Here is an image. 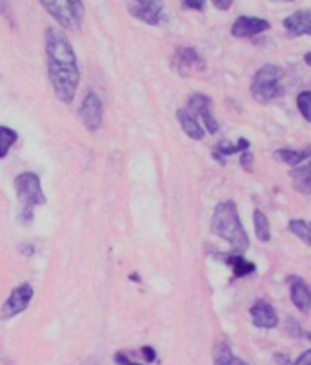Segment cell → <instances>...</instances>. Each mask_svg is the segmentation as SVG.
Instances as JSON below:
<instances>
[{"label": "cell", "instance_id": "obj_1", "mask_svg": "<svg viewBox=\"0 0 311 365\" xmlns=\"http://www.w3.org/2000/svg\"><path fill=\"white\" fill-rule=\"evenodd\" d=\"M46 59L55 96L64 104H71L81 82V69L71 42L59 27H48L46 31Z\"/></svg>", "mask_w": 311, "mask_h": 365}, {"label": "cell", "instance_id": "obj_2", "mask_svg": "<svg viewBox=\"0 0 311 365\" xmlns=\"http://www.w3.org/2000/svg\"><path fill=\"white\" fill-rule=\"evenodd\" d=\"M209 229L213 235L230 243L231 255H242L249 248V238L239 218L237 206L231 200L216 203Z\"/></svg>", "mask_w": 311, "mask_h": 365}, {"label": "cell", "instance_id": "obj_3", "mask_svg": "<svg viewBox=\"0 0 311 365\" xmlns=\"http://www.w3.org/2000/svg\"><path fill=\"white\" fill-rule=\"evenodd\" d=\"M282 78H284V69L282 68H279L275 64L262 66L251 80L253 99L261 104H268L271 100L280 99L286 91Z\"/></svg>", "mask_w": 311, "mask_h": 365}, {"label": "cell", "instance_id": "obj_4", "mask_svg": "<svg viewBox=\"0 0 311 365\" xmlns=\"http://www.w3.org/2000/svg\"><path fill=\"white\" fill-rule=\"evenodd\" d=\"M15 193H17V199L20 202V218L24 222H32L33 218V209L36 206H44L46 203V194L42 191L41 178L35 175V173H20V175L15 178Z\"/></svg>", "mask_w": 311, "mask_h": 365}, {"label": "cell", "instance_id": "obj_5", "mask_svg": "<svg viewBox=\"0 0 311 365\" xmlns=\"http://www.w3.org/2000/svg\"><path fill=\"white\" fill-rule=\"evenodd\" d=\"M41 4L51 17L69 31H78L84 20L82 0H41Z\"/></svg>", "mask_w": 311, "mask_h": 365}, {"label": "cell", "instance_id": "obj_6", "mask_svg": "<svg viewBox=\"0 0 311 365\" xmlns=\"http://www.w3.org/2000/svg\"><path fill=\"white\" fill-rule=\"evenodd\" d=\"M33 300V287L29 284H22L15 287L4 306L0 307V320H11L20 313H24Z\"/></svg>", "mask_w": 311, "mask_h": 365}, {"label": "cell", "instance_id": "obj_7", "mask_svg": "<svg viewBox=\"0 0 311 365\" xmlns=\"http://www.w3.org/2000/svg\"><path fill=\"white\" fill-rule=\"evenodd\" d=\"M130 13L148 26H157L163 20L164 2L163 0H130L127 4Z\"/></svg>", "mask_w": 311, "mask_h": 365}, {"label": "cell", "instance_id": "obj_8", "mask_svg": "<svg viewBox=\"0 0 311 365\" xmlns=\"http://www.w3.org/2000/svg\"><path fill=\"white\" fill-rule=\"evenodd\" d=\"M78 117H81L82 126L86 127L88 131H91V133L100 129L104 117V106L97 93H88L84 96L81 109H78Z\"/></svg>", "mask_w": 311, "mask_h": 365}, {"label": "cell", "instance_id": "obj_9", "mask_svg": "<svg viewBox=\"0 0 311 365\" xmlns=\"http://www.w3.org/2000/svg\"><path fill=\"white\" fill-rule=\"evenodd\" d=\"M188 111H191V113L195 115L197 118H200L204 124V127H206L207 133H212V135H215L216 131H219V122H216L215 115H213V102L209 96L202 95V93H197V95H193L190 99V102H188Z\"/></svg>", "mask_w": 311, "mask_h": 365}, {"label": "cell", "instance_id": "obj_10", "mask_svg": "<svg viewBox=\"0 0 311 365\" xmlns=\"http://www.w3.org/2000/svg\"><path fill=\"white\" fill-rule=\"evenodd\" d=\"M173 66L182 77H188L193 71H202L206 68L202 57L197 53V50L190 48V45H184V48H179L173 57Z\"/></svg>", "mask_w": 311, "mask_h": 365}, {"label": "cell", "instance_id": "obj_11", "mask_svg": "<svg viewBox=\"0 0 311 365\" xmlns=\"http://www.w3.org/2000/svg\"><path fill=\"white\" fill-rule=\"evenodd\" d=\"M270 22L264 20V18L258 17H239L231 26V35L235 38H249V36H257L261 33L268 31L270 29Z\"/></svg>", "mask_w": 311, "mask_h": 365}, {"label": "cell", "instance_id": "obj_12", "mask_svg": "<svg viewBox=\"0 0 311 365\" xmlns=\"http://www.w3.org/2000/svg\"><path fill=\"white\" fill-rule=\"evenodd\" d=\"M289 296L298 311L307 315L311 311V287L300 276H289Z\"/></svg>", "mask_w": 311, "mask_h": 365}, {"label": "cell", "instance_id": "obj_13", "mask_svg": "<svg viewBox=\"0 0 311 365\" xmlns=\"http://www.w3.org/2000/svg\"><path fill=\"white\" fill-rule=\"evenodd\" d=\"M249 315H251L253 324L261 327V329H273L279 325V316H277L275 309L270 306L264 300H258L251 306L249 309Z\"/></svg>", "mask_w": 311, "mask_h": 365}, {"label": "cell", "instance_id": "obj_14", "mask_svg": "<svg viewBox=\"0 0 311 365\" xmlns=\"http://www.w3.org/2000/svg\"><path fill=\"white\" fill-rule=\"evenodd\" d=\"M286 31L291 36H306L311 35V9H300L289 15L282 22Z\"/></svg>", "mask_w": 311, "mask_h": 365}, {"label": "cell", "instance_id": "obj_15", "mask_svg": "<svg viewBox=\"0 0 311 365\" xmlns=\"http://www.w3.org/2000/svg\"><path fill=\"white\" fill-rule=\"evenodd\" d=\"M177 120H179L182 131H184L190 138L202 140L204 135H206V133H204L202 124L199 122V118L195 117L191 111H188V109H179V111H177Z\"/></svg>", "mask_w": 311, "mask_h": 365}, {"label": "cell", "instance_id": "obj_16", "mask_svg": "<svg viewBox=\"0 0 311 365\" xmlns=\"http://www.w3.org/2000/svg\"><path fill=\"white\" fill-rule=\"evenodd\" d=\"M289 178L293 184V189L300 194H311V160L307 164H300L289 171Z\"/></svg>", "mask_w": 311, "mask_h": 365}, {"label": "cell", "instance_id": "obj_17", "mask_svg": "<svg viewBox=\"0 0 311 365\" xmlns=\"http://www.w3.org/2000/svg\"><path fill=\"white\" fill-rule=\"evenodd\" d=\"M248 149H249V142L246 138L237 140L235 144H231V142H228V140H222V142H219V144L215 145L213 157H215L221 164H224V160L230 157V155H235V153L242 155L244 151H248Z\"/></svg>", "mask_w": 311, "mask_h": 365}, {"label": "cell", "instance_id": "obj_18", "mask_svg": "<svg viewBox=\"0 0 311 365\" xmlns=\"http://www.w3.org/2000/svg\"><path fill=\"white\" fill-rule=\"evenodd\" d=\"M224 262L231 267V269H233L235 278H244V276L251 275V273L257 271L255 264H251L249 260H246L242 255H231L230 252V255H226L224 257Z\"/></svg>", "mask_w": 311, "mask_h": 365}, {"label": "cell", "instance_id": "obj_19", "mask_svg": "<svg viewBox=\"0 0 311 365\" xmlns=\"http://www.w3.org/2000/svg\"><path fill=\"white\" fill-rule=\"evenodd\" d=\"M311 157V148L306 149H277L275 158L279 162L288 164V166H300L304 160Z\"/></svg>", "mask_w": 311, "mask_h": 365}, {"label": "cell", "instance_id": "obj_20", "mask_svg": "<svg viewBox=\"0 0 311 365\" xmlns=\"http://www.w3.org/2000/svg\"><path fill=\"white\" fill-rule=\"evenodd\" d=\"M213 364L215 365H248L244 360L237 358L228 343H219L213 352Z\"/></svg>", "mask_w": 311, "mask_h": 365}, {"label": "cell", "instance_id": "obj_21", "mask_svg": "<svg viewBox=\"0 0 311 365\" xmlns=\"http://www.w3.org/2000/svg\"><path fill=\"white\" fill-rule=\"evenodd\" d=\"M253 226H255V235H257V238L261 240V242H270V220H268L266 215L262 211H258V209H255V213H253Z\"/></svg>", "mask_w": 311, "mask_h": 365}, {"label": "cell", "instance_id": "obj_22", "mask_svg": "<svg viewBox=\"0 0 311 365\" xmlns=\"http://www.w3.org/2000/svg\"><path fill=\"white\" fill-rule=\"evenodd\" d=\"M17 131L8 126H0V160L6 158V155L9 153V149L17 142Z\"/></svg>", "mask_w": 311, "mask_h": 365}, {"label": "cell", "instance_id": "obj_23", "mask_svg": "<svg viewBox=\"0 0 311 365\" xmlns=\"http://www.w3.org/2000/svg\"><path fill=\"white\" fill-rule=\"evenodd\" d=\"M289 231L293 233L297 238H300L303 242H306L307 245H311V222L306 220H291L289 222Z\"/></svg>", "mask_w": 311, "mask_h": 365}, {"label": "cell", "instance_id": "obj_24", "mask_svg": "<svg viewBox=\"0 0 311 365\" xmlns=\"http://www.w3.org/2000/svg\"><path fill=\"white\" fill-rule=\"evenodd\" d=\"M277 365H311V349L310 351H304L297 362H291V358L284 352H277L275 355Z\"/></svg>", "mask_w": 311, "mask_h": 365}, {"label": "cell", "instance_id": "obj_25", "mask_svg": "<svg viewBox=\"0 0 311 365\" xmlns=\"http://www.w3.org/2000/svg\"><path fill=\"white\" fill-rule=\"evenodd\" d=\"M297 108L307 122H311V91H303L297 96Z\"/></svg>", "mask_w": 311, "mask_h": 365}, {"label": "cell", "instance_id": "obj_26", "mask_svg": "<svg viewBox=\"0 0 311 365\" xmlns=\"http://www.w3.org/2000/svg\"><path fill=\"white\" fill-rule=\"evenodd\" d=\"M253 160H255V157H253V155L249 153V151H244V153L240 155V166H242L244 169H246V171H251Z\"/></svg>", "mask_w": 311, "mask_h": 365}, {"label": "cell", "instance_id": "obj_27", "mask_svg": "<svg viewBox=\"0 0 311 365\" xmlns=\"http://www.w3.org/2000/svg\"><path fill=\"white\" fill-rule=\"evenodd\" d=\"M0 15L8 18V20H11L13 11H11V2L9 0H0Z\"/></svg>", "mask_w": 311, "mask_h": 365}, {"label": "cell", "instance_id": "obj_28", "mask_svg": "<svg viewBox=\"0 0 311 365\" xmlns=\"http://www.w3.org/2000/svg\"><path fill=\"white\" fill-rule=\"evenodd\" d=\"M186 8L195 9V11H202L204 6H206V0H182Z\"/></svg>", "mask_w": 311, "mask_h": 365}, {"label": "cell", "instance_id": "obj_29", "mask_svg": "<svg viewBox=\"0 0 311 365\" xmlns=\"http://www.w3.org/2000/svg\"><path fill=\"white\" fill-rule=\"evenodd\" d=\"M212 2L219 11H228L233 6V0H212Z\"/></svg>", "mask_w": 311, "mask_h": 365}, {"label": "cell", "instance_id": "obj_30", "mask_svg": "<svg viewBox=\"0 0 311 365\" xmlns=\"http://www.w3.org/2000/svg\"><path fill=\"white\" fill-rule=\"evenodd\" d=\"M142 355H144V358L148 364H151V362L157 360V355H155L153 348H142Z\"/></svg>", "mask_w": 311, "mask_h": 365}, {"label": "cell", "instance_id": "obj_31", "mask_svg": "<svg viewBox=\"0 0 311 365\" xmlns=\"http://www.w3.org/2000/svg\"><path fill=\"white\" fill-rule=\"evenodd\" d=\"M115 362H117L118 365H130L131 362L127 360V357L126 355H124V352H117V355H115Z\"/></svg>", "mask_w": 311, "mask_h": 365}, {"label": "cell", "instance_id": "obj_32", "mask_svg": "<svg viewBox=\"0 0 311 365\" xmlns=\"http://www.w3.org/2000/svg\"><path fill=\"white\" fill-rule=\"evenodd\" d=\"M304 62H306L307 66H310V68H311V51H310V53L304 55Z\"/></svg>", "mask_w": 311, "mask_h": 365}, {"label": "cell", "instance_id": "obj_33", "mask_svg": "<svg viewBox=\"0 0 311 365\" xmlns=\"http://www.w3.org/2000/svg\"><path fill=\"white\" fill-rule=\"evenodd\" d=\"M277 2H293V0H277Z\"/></svg>", "mask_w": 311, "mask_h": 365}, {"label": "cell", "instance_id": "obj_34", "mask_svg": "<svg viewBox=\"0 0 311 365\" xmlns=\"http://www.w3.org/2000/svg\"><path fill=\"white\" fill-rule=\"evenodd\" d=\"M307 340H310V342H311V333H307Z\"/></svg>", "mask_w": 311, "mask_h": 365}, {"label": "cell", "instance_id": "obj_35", "mask_svg": "<svg viewBox=\"0 0 311 365\" xmlns=\"http://www.w3.org/2000/svg\"><path fill=\"white\" fill-rule=\"evenodd\" d=\"M130 365H140V364H130Z\"/></svg>", "mask_w": 311, "mask_h": 365}]
</instances>
